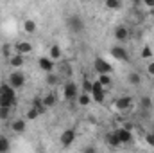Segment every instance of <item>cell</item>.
Here are the masks:
<instances>
[{"label": "cell", "mask_w": 154, "mask_h": 153, "mask_svg": "<svg viewBox=\"0 0 154 153\" xmlns=\"http://www.w3.org/2000/svg\"><path fill=\"white\" fill-rule=\"evenodd\" d=\"M91 99L95 101V103H99V105H102L104 103V99H106V94H108V88L106 86H102L99 81H93V85H91Z\"/></svg>", "instance_id": "1"}, {"label": "cell", "mask_w": 154, "mask_h": 153, "mask_svg": "<svg viewBox=\"0 0 154 153\" xmlns=\"http://www.w3.org/2000/svg\"><path fill=\"white\" fill-rule=\"evenodd\" d=\"M61 90H63V97L66 101H74V99H77V96H79V86H77V83H74V81H66L65 85H61Z\"/></svg>", "instance_id": "2"}, {"label": "cell", "mask_w": 154, "mask_h": 153, "mask_svg": "<svg viewBox=\"0 0 154 153\" xmlns=\"http://www.w3.org/2000/svg\"><path fill=\"white\" fill-rule=\"evenodd\" d=\"M113 106H115L116 112H127V110L133 108V97H129V96H120V97L115 99Z\"/></svg>", "instance_id": "3"}, {"label": "cell", "mask_w": 154, "mask_h": 153, "mask_svg": "<svg viewBox=\"0 0 154 153\" xmlns=\"http://www.w3.org/2000/svg\"><path fill=\"white\" fill-rule=\"evenodd\" d=\"M7 83L13 86V88H22L23 85H25V74L23 72H20V70H13L11 74H9V77H7Z\"/></svg>", "instance_id": "4"}, {"label": "cell", "mask_w": 154, "mask_h": 153, "mask_svg": "<svg viewBox=\"0 0 154 153\" xmlns=\"http://www.w3.org/2000/svg\"><path fill=\"white\" fill-rule=\"evenodd\" d=\"M66 27H68L72 33H82V31H84V22H82L81 16L72 15V16L66 18Z\"/></svg>", "instance_id": "5"}, {"label": "cell", "mask_w": 154, "mask_h": 153, "mask_svg": "<svg viewBox=\"0 0 154 153\" xmlns=\"http://www.w3.org/2000/svg\"><path fill=\"white\" fill-rule=\"evenodd\" d=\"M61 146L63 148H68V146H72V142L77 139V132L75 128H66V130H63V133H61Z\"/></svg>", "instance_id": "6"}, {"label": "cell", "mask_w": 154, "mask_h": 153, "mask_svg": "<svg viewBox=\"0 0 154 153\" xmlns=\"http://www.w3.org/2000/svg\"><path fill=\"white\" fill-rule=\"evenodd\" d=\"M93 69H95L99 74H111V72H113L111 63H108L104 58H95V61H93Z\"/></svg>", "instance_id": "7"}, {"label": "cell", "mask_w": 154, "mask_h": 153, "mask_svg": "<svg viewBox=\"0 0 154 153\" xmlns=\"http://www.w3.org/2000/svg\"><path fill=\"white\" fill-rule=\"evenodd\" d=\"M38 67H39V70H43V72L47 74V72L56 70V61L47 54V56H41V58L38 60Z\"/></svg>", "instance_id": "8"}, {"label": "cell", "mask_w": 154, "mask_h": 153, "mask_svg": "<svg viewBox=\"0 0 154 153\" xmlns=\"http://www.w3.org/2000/svg\"><path fill=\"white\" fill-rule=\"evenodd\" d=\"M13 47H14V52H18V54H23V56H27V54H32V50H34L32 43H31V41H27V40H20V41H16Z\"/></svg>", "instance_id": "9"}, {"label": "cell", "mask_w": 154, "mask_h": 153, "mask_svg": "<svg viewBox=\"0 0 154 153\" xmlns=\"http://www.w3.org/2000/svg\"><path fill=\"white\" fill-rule=\"evenodd\" d=\"M111 56L118 60V61H129V52H127V49L125 47H122V45H115V47H111Z\"/></svg>", "instance_id": "10"}, {"label": "cell", "mask_w": 154, "mask_h": 153, "mask_svg": "<svg viewBox=\"0 0 154 153\" xmlns=\"http://www.w3.org/2000/svg\"><path fill=\"white\" fill-rule=\"evenodd\" d=\"M115 133H116V137H118V141H120L122 144H129V142L133 141V132L127 130L125 126H122V128L115 130Z\"/></svg>", "instance_id": "11"}, {"label": "cell", "mask_w": 154, "mask_h": 153, "mask_svg": "<svg viewBox=\"0 0 154 153\" xmlns=\"http://www.w3.org/2000/svg\"><path fill=\"white\" fill-rule=\"evenodd\" d=\"M115 40L120 41V43L127 41V40H129V29H127L125 25H118V27H115Z\"/></svg>", "instance_id": "12"}, {"label": "cell", "mask_w": 154, "mask_h": 153, "mask_svg": "<svg viewBox=\"0 0 154 153\" xmlns=\"http://www.w3.org/2000/svg\"><path fill=\"white\" fill-rule=\"evenodd\" d=\"M0 96H5V97H13V99H16V88H13L7 81H4V83L0 85Z\"/></svg>", "instance_id": "13"}, {"label": "cell", "mask_w": 154, "mask_h": 153, "mask_svg": "<svg viewBox=\"0 0 154 153\" xmlns=\"http://www.w3.org/2000/svg\"><path fill=\"white\" fill-rule=\"evenodd\" d=\"M48 56H50L54 61H59V60L63 58V49H61L57 43H52V45L48 47Z\"/></svg>", "instance_id": "14"}, {"label": "cell", "mask_w": 154, "mask_h": 153, "mask_svg": "<svg viewBox=\"0 0 154 153\" xmlns=\"http://www.w3.org/2000/svg\"><path fill=\"white\" fill-rule=\"evenodd\" d=\"M7 61H9V65H11V67L18 69V67H23V63H25V56H23V54L14 52L11 58H7Z\"/></svg>", "instance_id": "15"}, {"label": "cell", "mask_w": 154, "mask_h": 153, "mask_svg": "<svg viewBox=\"0 0 154 153\" xmlns=\"http://www.w3.org/2000/svg\"><path fill=\"white\" fill-rule=\"evenodd\" d=\"M91 94L90 92H79V96H77V105L79 106H82V108H86V106H90L91 105Z\"/></svg>", "instance_id": "16"}, {"label": "cell", "mask_w": 154, "mask_h": 153, "mask_svg": "<svg viewBox=\"0 0 154 153\" xmlns=\"http://www.w3.org/2000/svg\"><path fill=\"white\" fill-rule=\"evenodd\" d=\"M22 27H23V33H25V34H34V33L38 31V24H36L34 20H31V18L23 20Z\"/></svg>", "instance_id": "17"}, {"label": "cell", "mask_w": 154, "mask_h": 153, "mask_svg": "<svg viewBox=\"0 0 154 153\" xmlns=\"http://www.w3.org/2000/svg\"><path fill=\"white\" fill-rule=\"evenodd\" d=\"M41 101H43L45 108L48 110V108H54V106H56V103H57V97H56V94H54V92H48V94H45V96L41 97Z\"/></svg>", "instance_id": "18"}, {"label": "cell", "mask_w": 154, "mask_h": 153, "mask_svg": "<svg viewBox=\"0 0 154 153\" xmlns=\"http://www.w3.org/2000/svg\"><path fill=\"white\" fill-rule=\"evenodd\" d=\"M11 130H13L14 133H23V132L27 130V122H25V119H14V121L11 122Z\"/></svg>", "instance_id": "19"}, {"label": "cell", "mask_w": 154, "mask_h": 153, "mask_svg": "<svg viewBox=\"0 0 154 153\" xmlns=\"http://www.w3.org/2000/svg\"><path fill=\"white\" fill-rule=\"evenodd\" d=\"M106 142H108V146L113 148V150H116V148L122 146V142L118 141V137H116L115 132H108V133H106Z\"/></svg>", "instance_id": "20"}, {"label": "cell", "mask_w": 154, "mask_h": 153, "mask_svg": "<svg viewBox=\"0 0 154 153\" xmlns=\"http://www.w3.org/2000/svg\"><path fill=\"white\" fill-rule=\"evenodd\" d=\"M63 81V76L59 74V72H47V85H50V86H56V85H59Z\"/></svg>", "instance_id": "21"}, {"label": "cell", "mask_w": 154, "mask_h": 153, "mask_svg": "<svg viewBox=\"0 0 154 153\" xmlns=\"http://www.w3.org/2000/svg\"><path fill=\"white\" fill-rule=\"evenodd\" d=\"M104 7L108 11H118L122 9V0H104Z\"/></svg>", "instance_id": "22"}, {"label": "cell", "mask_w": 154, "mask_h": 153, "mask_svg": "<svg viewBox=\"0 0 154 153\" xmlns=\"http://www.w3.org/2000/svg\"><path fill=\"white\" fill-rule=\"evenodd\" d=\"M0 106H5V108H14L16 106V99L13 97H5V96H0Z\"/></svg>", "instance_id": "23"}, {"label": "cell", "mask_w": 154, "mask_h": 153, "mask_svg": "<svg viewBox=\"0 0 154 153\" xmlns=\"http://www.w3.org/2000/svg\"><path fill=\"white\" fill-rule=\"evenodd\" d=\"M127 81H129V85H134V86H138V85L142 83V76H140L138 72H129Z\"/></svg>", "instance_id": "24"}, {"label": "cell", "mask_w": 154, "mask_h": 153, "mask_svg": "<svg viewBox=\"0 0 154 153\" xmlns=\"http://www.w3.org/2000/svg\"><path fill=\"white\" fill-rule=\"evenodd\" d=\"M97 81L102 85V86H109L111 85V74H99V77H97Z\"/></svg>", "instance_id": "25"}, {"label": "cell", "mask_w": 154, "mask_h": 153, "mask_svg": "<svg viewBox=\"0 0 154 153\" xmlns=\"http://www.w3.org/2000/svg\"><path fill=\"white\" fill-rule=\"evenodd\" d=\"M39 115H41V114H39L38 110H36L34 106H31V108L27 110V115H25V119H27V121H34V119H38Z\"/></svg>", "instance_id": "26"}, {"label": "cell", "mask_w": 154, "mask_h": 153, "mask_svg": "<svg viewBox=\"0 0 154 153\" xmlns=\"http://www.w3.org/2000/svg\"><path fill=\"white\" fill-rule=\"evenodd\" d=\"M152 49H151V47H149V45H145V47H143V49H142V52H140V58H142V60H149V58H152Z\"/></svg>", "instance_id": "27"}, {"label": "cell", "mask_w": 154, "mask_h": 153, "mask_svg": "<svg viewBox=\"0 0 154 153\" xmlns=\"http://www.w3.org/2000/svg\"><path fill=\"white\" fill-rule=\"evenodd\" d=\"M2 54H4V58H11L13 54H14V47H11V45H2Z\"/></svg>", "instance_id": "28"}, {"label": "cell", "mask_w": 154, "mask_h": 153, "mask_svg": "<svg viewBox=\"0 0 154 153\" xmlns=\"http://www.w3.org/2000/svg\"><path fill=\"white\" fill-rule=\"evenodd\" d=\"M32 106L38 110L39 114H45V112H47V108H45V105H43L41 99H34V101H32Z\"/></svg>", "instance_id": "29"}, {"label": "cell", "mask_w": 154, "mask_h": 153, "mask_svg": "<svg viewBox=\"0 0 154 153\" xmlns=\"http://www.w3.org/2000/svg\"><path fill=\"white\" fill-rule=\"evenodd\" d=\"M9 117H11V108L0 106V121H7Z\"/></svg>", "instance_id": "30"}, {"label": "cell", "mask_w": 154, "mask_h": 153, "mask_svg": "<svg viewBox=\"0 0 154 153\" xmlns=\"http://www.w3.org/2000/svg\"><path fill=\"white\" fill-rule=\"evenodd\" d=\"M91 85H93V81H90L88 77H84L82 79V92H91Z\"/></svg>", "instance_id": "31"}, {"label": "cell", "mask_w": 154, "mask_h": 153, "mask_svg": "<svg viewBox=\"0 0 154 153\" xmlns=\"http://www.w3.org/2000/svg\"><path fill=\"white\" fill-rule=\"evenodd\" d=\"M142 108H143V110H151V108H152L151 97H142Z\"/></svg>", "instance_id": "32"}, {"label": "cell", "mask_w": 154, "mask_h": 153, "mask_svg": "<svg viewBox=\"0 0 154 153\" xmlns=\"http://www.w3.org/2000/svg\"><path fill=\"white\" fill-rule=\"evenodd\" d=\"M11 146H9V141L5 137H0V151H7Z\"/></svg>", "instance_id": "33"}, {"label": "cell", "mask_w": 154, "mask_h": 153, "mask_svg": "<svg viewBox=\"0 0 154 153\" xmlns=\"http://www.w3.org/2000/svg\"><path fill=\"white\" fill-rule=\"evenodd\" d=\"M145 141H147V144H151L154 148V133H147L145 135Z\"/></svg>", "instance_id": "34"}, {"label": "cell", "mask_w": 154, "mask_h": 153, "mask_svg": "<svg viewBox=\"0 0 154 153\" xmlns=\"http://www.w3.org/2000/svg\"><path fill=\"white\" fill-rule=\"evenodd\" d=\"M147 74L149 76H154V61H149L147 63Z\"/></svg>", "instance_id": "35"}, {"label": "cell", "mask_w": 154, "mask_h": 153, "mask_svg": "<svg viewBox=\"0 0 154 153\" xmlns=\"http://www.w3.org/2000/svg\"><path fill=\"white\" fill-rule=\"evenodd\" d=\"M143 5H147L149 9H154V0H142Z\"/></svg>", "instance_id": "36"}]
</instances>
